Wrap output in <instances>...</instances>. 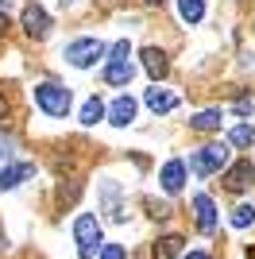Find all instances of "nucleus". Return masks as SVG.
<instances>
[{"mask_svg": "<svg viewBox=\"0 0 255 259\" xmlns=\"http://www.w3.org/2000/svg\"><path fill=\"white\" fill-rule=\"evenodd\" d=\"M74 240H77V255L81 259H93L97 251H101V221H97L93 213H77L74 221Z\"/></svg>", "mask_w": 255, "mask_h": 259, "instance_id": "1", "label": "nucleus"}, {"mask_svg": "<svg viewBox=\"0 0 255 259\" xmlns=\"http://www.w3.org/2000/svg\"><path fill=\"white\" fill-rule=\"evenodd\" d=\"M35 105H39L47 116H66V112H70V89L58 85V81H39V85H35Z\"/></svg>", "mask_w": 255, "mask_h": 259, "instance_id": "2", "label": "nucleus"}, {"mask_svg": "<svg viewBox=\"0 0 255 259\" xmlns=\"http://www.w3.org/2000/svg\"><path fill=\"white\" fill-rule=\"evenodd\" d=\"M108 54V47L101 43V39H74V43L62 51V58L70 66H77V70H89V66L97 62V58H105Z\"/></svg>", "mask_w": 255, "mask_h": 259, "instance_id": "3", "label": "nucleus"}, {"mask_svg": "<svg viewBox=\"0 0 255 259\" xmlns=\"http://www.w3.org/2000/svg\"><path fill=\"white\" fill-rule=\"evenodd\" d=\"M224 162H228V147L224 143H205V147H197L190 155V170L193 174H217Z\"/></svg>", "mask_w": 255, "mask_h": 259, "instance_id": "4", "label": "nucleus"}, {"mask_svg": "<svg viewBox=\"0 0 255 259\" xmlns=\"http://www.w3.org/2000/svg\"><path fill=\"white\" fill-rule=\"evenodd\" d=\"M20 27L31 35V39H47V35H51V16H47V8H42V4H23Z\"/></svg>", "mask_w": 255, "mask_h": 259, "instance_id": "5", "label": "nucleus"}, {"mask_svg": "<svg viewBox=\"0 0 255 259\" xmlns=\"http://www.w3.org/2000/svg\"><path fill=\"white\" fill-rule=\"evenodd\" d=\"M251 182H255V166H251V159H240V162H232V166L224 170V190H232V194L247 190Z\"/></svg>", "mask_w": 255, "mask_h": 259, "instance_id": "6", "label": "nucleus"}, {"mask_svg": "<svg viewBox=\"0 0 255 259\" xmlns=\"http://www.w3.org/2000/svg\"><path fill=\"white\" fill-rule=\"evenodd\" d=\"M159 182H162L166 194H178L182 186H186V162H182V159H170L166 166L159 170Z\"/></svg>", "mask_w": 255, "mask_h": 259, "instance_id": "7", "label": "nucleus"}, {"mask_svg": "<svg viewBox=\"0 0 255 259\" xmlns=\"http://www.w3.org/2000/svg\"><path fill=\"white\" fill-rule=\"evenodd\" d=\"M35 166L31 162H8V166H0V190H16L23 178H31Z\"/></svg>", "mask_w": 255, "mask_h": 259, "instance_id": "8", "label": "nucleus"}, {"mask_svg": "<svg viewBox=\"0 0 255 259\" xmlns=\"http://www.w3.org/2000/svg\"><path fill=\"white\" fill-rule=\"evenodd\" d=\"M193 213H197V228H201V232H212V228H217V205H212L209 194L193 197Z\"/></svg>", "mask_w": 255, "mask_h": 259, "instance_id": "9", "label": "nucleus"}, {"mask_svg": "<svg viewBox=\"0 0 255 259\" xmlns=\"http://www.w3.org/2000/svg\"><path fill=\"white\" fill-rule=\"evenodd\" d=\"M136 120V101L132 97H116L108 105V124H116V128H128Z\"/></svg>", "mask_w": 255, "mask_h": 259, "instance_id": "10", "label": "nucleus"}, {"mask_svg": "<svg viewBox=\"0 0 255 259\" xmlns=\"http://www.w3.org/2000/svg\"><path fill=\"white\" fill-rule=\"evenodd\" d=\"M139 58H143V70H147L155 81H159V77H166L170 62H166V54H162L159 47H143V54H139Z\"/></svg>", "mask_w": 255, "mask_h": 259, "instance_id": "11", "label": "nucleus"}, {"mask_svg": "<svg viewBox=\"0 0 255 259\" xmlns=\"http://www.w3.org/2000/svg\"><path fill=\"white\" fill-rule=\"evenodd\" d=\"M143 101H147L151 112H170V108L178 105V97H174L170 89H159V85H151L147 93H143Z\"/></svg>", "mask_w": 255, "mask_h": 259, "instance_id": "12", "label": "nucleus"}, {"mask_svg": "<svg viewBox=\"0 0 255 259\" xmlns=\"http://www.w3.org/2000/svg\"><path fill=\"white\" fill-rule=\"evenodd\" d=\"M182 244H186V240L174 236V232H170V236H159V240H155V248H151V259H178Z\"/></svg>", "mask_w": 255, "mask_h": 259, "instance_id": "13", "label": "nucleus"}, {"mask_svg": "<svg viewBox=\"0 0 255 259\" xmlns=\"http://www.w3.org/2000/svg\"><path fill=\"white\" fill-rule=\"evenodd\" d=\"M132 77H136V66L132 62H108L105 66V81L108 85H128Z\"/></svg>", "mask_w": 255, "mask_h": 259, "instance_id": "14", "label": "nucleus"}, {"mask_svg": "<svg viewBox=\"0 0 255 259\" xmlns=\"http://www.w3.org/2000/svg\"><path fill=\"white\" fill-rule=\"evenodd\" d=\"M221 120H224L221 108H205V112H197V116L190 120V128H197V132H217V128H221Z\"/></svg>", "mask_w": 255, "mask_h": 259, "instance_id": "15", "label": "nucleus"}, {"mask_svg": "<svg viewBox=\"0 0 255 259\" xmlns=\"http://www.w3.org/2000/svg\"><path fill=\"white\" fill-rule=\"evenodd\" d=\"M101 194H105V205H108V217H112V221H116V225H124V209H120V201H116V182H105L101 186Z\"/></svg>", "mask_w": 255, "mask_h": 259, "instance_id": "16", "label": "nucleus"}, {"mask_svg": "<svg viewBox=\"0 0 255 259\" xmlns=\"http://www.w3.org/2000/svg\"><path fill=\"white\" fill-rule=\"evenodd\" d=\"M178 16L186 23H197L205 16V0H178Z\"/></svg>", "mask_w": 255, "mask_h": 259, "instance_id": "17", "label": "nucleus"}, {"mask_svg": "<svg viewBox=\"0 0 255 259\" xmlns=\"http://www.w3.org/2000/svg\"><path fill=\"white\" fill-rule=\"evenodd\" d=\"M228 140H232L236 147H255V128L251 124H236V128L228 132Z\"/></svg>", "mask_w": 255, "mask_h": 259, "instance_id": "18", "label": "nucleus"}, {"mask_svg": "<svg viewBox=\"0 0 255 259\" xmlns=\"http://www.w3.org/2000/svg\"><path fill=\"white\" fill-rule=\"evenodd\" d=\"M101 116H105V105H101L97 97H89V101L81 105V124H97Z\"/></svg>", "mask_w": 255, "mask_h": 259, "instance_id": "19", "label": "nucleus"}, {"mask_svg": "<svg viewBox=\"0 0 255 259\" xmlns=\"http://www.w3.org/2000/svg\"><path fill=\"white\" fill-rule=\"evenodd\" d=\"M255 221V209L251 205H236L232 209V228H247Z\"/></svg>", "mask_w": 255, "mask_h": 259, "instance_id": "20", "label": "nucleus"}, {"mask_svg": "<svg viewBox=\"0 0 255 259\" xmlns=\"http://www.w3.org/2000/svg\"><path fill=\"white\" fill-rule=\"evenodd\" d=\"M108 54H112V62H128V54H132V43H128V39H120V43L108 47Z\"/></svg>", "mask_w": 255, "mask_h": 259, "instance_id": "21", "label": "nucleus"}, {"mask_svg": "<svg viewBox=\"0 0 255 259\" xmlns=\"http://www.w3.org/2000/svg\"><path fill=\"white\" fill-rule=\"evenodd\" d=\"M97 255H101V259H124V248H120V244H101Z\"/></svg>", "mask_w": 255, "mask_h": 259, "instance_id": "22", "label": "nucleus"}, {"mask_svg": "<svg viewBox=\"0 0 255 259\" xmlns=\"http://www.w3.org/2000/svg\"><path fill=\"white\" fill-rule=\"evenodd\" d=\"M8 251V232H4V225H0V255Z\"/></svg>", "mask_w": 255, "mask_h": 259, "instance_id": "23", "label": "nucleus"}, {"mask_svg": "<svg viewBox=\"0 0 255 259\" xmlns=\"http://www.w3.org/2000/svg\"><path fill=\"white\" fill-rule=\"evenodd\" d=\"M182 259H209L205 251H190V255H182Z\"/></svg>", "mask_w": 255, "mask_h": 259, "instance_id": "24", "label": "nucleus"}, {"mask_svg": "<svg viewBox=\"0 0 255 259\" xmlns=\"http://www.w3.org/2000/svg\"><path fill=\"white\" fill-rule=\"evenodd\" d=\"M8 31V16H4V12H0V35Z\"/></svg>", "mask_w": 255, "mask_h": 259, "instance_id": "25", "label": "nucleus"}, {"mask_svg": "<svg viewBox=\"0 0 255 259\" xmlns=\"http://www.w3.org/2000/svg\"><path fill=\"white\" fill-rule=\"evenodd\" d=\"M4 112H8V105H4V97H0V116H4Z\"/></svg>", "mask_w": 255, "mask_h": 259, "instance_id": "26", "label": "nucleus"}, {"mask_svg": "<svg viewBox=\"0 0 255 259\" xmlns=\"http://www.w3.org/2000/svg\"><path fill=\"white\" fill-rule=\"evenodd\" d=\"M147 4H162V0H147Z\"/></svg>", "mask_w": 255, "mask_h": 259, "instance_id": "27", "label": "nucleus"}, {"mask_svg": "<svg viewBox=\"0 0 255 259\" xmlns=\"http://www.w3.org/2000/svg\"><path fill=\"white\" fill-rule=\"evenodd\" d=\"M0 155H4V151H0Z\"/></svg>", "mask_w": 255, "mask_h": 259, "instance_id": "28", "label": "nucleus"}]
</instances>
